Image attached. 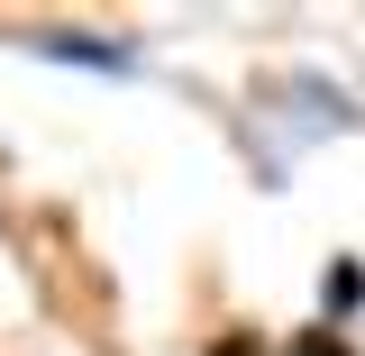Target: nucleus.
<instances>
[{"instance_id":"1","label":"nucleus","mask_w":365,"mask_h":356,"mask_svg":"<svg viewBox=\"0 0 365 356\" xmlns=\"http://www.w3.org/2000/svg\"><path fill=\"white\" fill-rule=\"evenodd\" d=\"M28 46L64 55V64H83V73H119V83H128V73H146V64H137V46H119V37H83V28H37Z\"/></svg>"},{"instance_id":"3","label":"nucleus","mask_w":365,"mask_h":356,"mask_svg":"<svg viewBox=\"0 0 365 356\" xmlns=\"http://www.w3.org/2000/svg\"><path fill=\"white\" fill-rule=\"evenodd\" d=\"M274 356H356V338H347V329H329V320H311V329H292Z\"/></svg>"},{"instance_id":"4","label":"nucleus","mask_w":365,"mask_h":356,"mask_svg":"<svg viewBox=\"0 0 365 356\" xmlns=\"http://www.w3.org/2000/svg\"><path fill=\"white\" fill-rule=\"evenodd\" d=\"M210 356H265L256 338H210Z\"/></svg>"},{"instance_id":"2","label":"nucleus","mask_w":365,"mask_h":356,"mask_svg":"<svg viewBox=\"0 0 365 356\" xmlns=\"http://www.w3.org/2000/svg\"><path fill=\"white\" fill-rule=\"evenodd\" d=\"M365 311V256H329V274H319V320L338 329V320Z\"/></svg>"}]
</instances>
